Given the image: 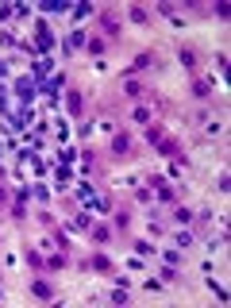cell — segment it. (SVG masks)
<instances>
[{"instance_id": "obj_8", "label": "cell", "mask_w": 231, "mask_h": 308, "mask_svg": "<svg viewBox=\"0 0 231 308\" xmlns=\"http://www.w3.org/2000/svg\"><path fill=\"white\" fill-rule=\"evenodd\" d=\"M0 205H4V189H0Z\"/></svg>"}, {"instance_id": "obj_4", "label": "cell", "mask_w": 231, "mask_h": 308, "mask_svg": "<svg viewBox=\"0 0 231 308\" xmlns=\"http://www.w3.org/2000/svg\"><path fill=\"white\" fill-rule=\"evenodd\" d=\"M162 154H166V158H181V147H177V143H170V139H166V143H162Z\"/></svg>"}, {"instance_id": "obj_5", "label": "cell", "mask_w": 231, "mask_h": 308, "mask_svg": "<svg viewBox=\"0 0 231 308\" xmlns=\"http://www.w3.org/2000/svg\"><path fill=\"white\" fill-rule=\"evenodd\" d=\"M123 93H127V97H143V85H139V81H127Z\"/></svg>"}, {"instance_id": "obj_7", "label": "cell", "mask_w": 231, "mask_h": 308, "mask_svg": "<svg viewBox=\"0 0 231 308\" xmlns=\"http://www.w3.org/2000/svg\"><path fill=\"white\" fill-rule=\"evenodd\" d=\"M193 93H197V97H200V101H208V97H212V93H208V85H204V81H197V89H193Z\"/></svg>"}, {"instance_id": "obj_3", "label": "cell", "mask_w": 231, "mask_h": 308, "mask_svg": "<svg viewBox=\"0 0 231 308\" xmlns=\"http://www.w3.org/2000/svg\"><path fill=\"white\" fill-rule=\"evenodd\" d=\"M127 147H131V143H127V135H116V139H112V151L116 154H127Z\"/></svg>"}, {"instance_id": "obj_6", "label": "cell", "mask_w": 231, "mask_h": 308, "mask_svg": "<svg viewBox=\"0 0 231 308\" xmlns=\"http://www.w3.org/2000/svg\"><path fill=\"white\" fill-rule=\"evenodd\" d=\"M104 31H108V35H119V23H116L112 16H104Z\"/></svg>"}, {"instance_id": "obj_1", "label": "cell", "mask_w": 231, "mask_h": 308, "mask_svg": "<svg viewBox=\"0 0 231 308\" xmlns=\"http://www.w3.org/2000/svg\"><path fill=\"white\" fill-rule=\"evenodd\" d=\"M66 104H69V112H73V116H81V108H85V97H81L77 89H69V93H66Z\"/></svg>"}, {"instance_id": "obj_2", "label": "cell", "mask_w": 231, "mask_h": 308, "mask_svg": "<svg viewBox=\"0 0 231 308\" xmlns=\"http://www.w3.org/2000/svg\"><path fill=\"white\" fill-rule=\"evenodd\" d=\"M31 293H35V297H43V301H50V297H54L50 281H43V277H39V281H31Z\"/></svg>"}]
</instances>
